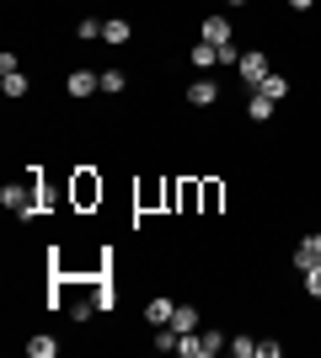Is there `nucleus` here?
I'll list each match as a JSON object with an SVG mask.
<instances>
[{
    "mask_svg": "<svg viewBox=\"0 0 321 358\" xmlns=\"http://www.w3.org/2000/svg\"><path fill=\"white\" fill-rule=\"evenodd\" d=\"M0 209L16 214V220H38L43 214V166H27L22 182H6L0 187Z\"/></svg>",
    "mask_w": 321,
    "mask_h": 358,
    "instance_id": "f257e3e1",
    "label": "nucleus"
},
{
    "mask_svg": "<svg viewBox=\"0 0 321 358\" xmlns=\"http://www.w3.org/2000/svg\"><path fill=\"white\" fill-rule=\"evenodd\" d=\"M225 331H209V327H199V331H187L183 343H177V353L183 358H214V353H225Z\"/></svg>",
    "mask_w": 321,
    "mask_h": 358,
    "instance_id": "f03ea898",
    "label": "nucleus"
},
{
    "mask_svg": "<svg viewBox=\"0 0 321 358\" xmlns=\"http://www.w3.org/2000/svg\"><path fill=\"white\" fill-rule=\"evenodd\" d=\"M236 75H241L246 86L257 91V86H262V80H268V54H262V48H246L241 59H236Z\"/></svg>",
    "mask_w": 321,
    "mask_h": 358,
    "instance_id": "7ed1b4c3",
    "label": "nucleus"
},
{
    "mask_svg": "<svg viewBox=\"0 0 321 358\" xmlns=\"http://www.w3.org/2000/svg\"><path fill=\"white\" fill-rule=\"evenodd\" d=\"M183 96H187V107H214L220 102V80H214V75H193Z\"/></svg>",
    "mask_w": 321,
    "mask_h": 358,
    "instance_id": "20e7f679",
    "label": "nucleus"
},
{
    "mask_svg": "<svg viewBox=\"0 0 321 358\" xmlns=\"http://www.w3.org/2000/svg\"><path fill=\"white\" fill-rule=\"evenodd\" d=\"M199 38H204V43H214V48H225V43H236V32H230V16H204V27H199Z\"/></svg>",
    "mask_w": 321,
    "mask_h": 358,
    "instance_id": "39448f33",
    "label": "nucleus"
},
{
    "mask_svg": "<svg viewBox=\"0 0 321 358\" xmlns=\"http://www.w3.org/2000/svg\"><path fill=\"white\" fill-rule=\"evenodd\" d=\"M64 91H70V96H97V91H102V75L97 70H70Z\"/></svg>",
    "mask_w": 321,
    "mask_h": 358,
    "instance_id": "423d86ee",
    "label": "nucleus"
},
{
    "mask_svg": "<svg viewBox=\"0 0 321 358\" xmlns=\"http://www.w3.org/2000/svg\"><path fill=\"white\" fill-rule=\"evenodd\" d=\"M273 96H268V91H252V96H246V118H252V123H268V118H273Z\"/></svg>",
    "mask_w": 321,
    "mask_h": 358,
    "instance_id": "0eeeda50",
    "label": "nucleus"
},
{
    "mask_svg": "<svg viewBox=\"0 0 321 358\" xmlns=\"http://www.w3.org/2000/svg\"><path fill=\"white\" fill-rule=\"evenodd\" d=\"M129 38H134V27H129V22H123V16H107V22H102V43L123 48V43H129Z\"/></svg>",
    "mask_w": 321,
    "mask_h": 358,
    "instance_id": "6e6552de",
    "label": "nucleus"
},
{
    "mask_svg": "<svg viewBox=\"0 0 321 358\" xmlns=\"http://www.w3.org/2000/svg\"><path fill=\"white\" fill-rule=\"evenodd\" d=\"M97 198H102V182H97L92 171H80V177H76V203H80V209H92Z\"/></svg>",
    "mask_w": 321,
    "mask_h": 358,
    "instance_id": "1a4fd4ad",
    "label": "nucleus"
},
{
    "mask_svg": "<svg viewBox=\"0 0 321 358\" xmlns=\"http://www.w3.org/2000/svg\"><path fill=\"white\" fill-rule=\"evenodd\" d=\"M187 64H193V70H214V64H220V48H214V43H193V48H187Z\"/></svg>",
    "mask_w": 321,
    "mask_h": 358,
    "instance_id": "9d476101",
    "label": "nucleus"
},
{
    "mask_svg": "<svg viewBox=\"0 0 321 358\" xmlns=\"http://www.w3.org/2000/svg\"><path fill=\"white\" fill-rule=\"evenodd\" d=\"M171 327H177V331H183V337H187V331H199V327H204V315H199V310H193V305H187V299H183V305L171 310Z\"/></svg>",
    "mask_w": 321,
    "mask_h": 358,
    "instance_id": "9b49d317",
    "label": "nucleus"
},
{
    "mask_svg": "<svg viewBox=\"0 0 321 358\" xmlns=\"http://www.w3.org/2000/svg\"><path fill=\"white\" fill-rule=\"evenodd\" d=\"M171 310H177L171 299H150V305H145V321H150V327H171Z\"/></svg>",
    "mask_w": 321,
    "mask_h": 358,
    "instance_id": "f8f14e48",
    "label": "nucleus"
},
{
    "mask_svg": "<svg viewBox=\"0 0 321 358\" xmlns=\"http://www.w3.org/2000/svg\"><path fill=\"white\" fill-rule=\"evenodd\" d=\"M0 91H6V96H11V102H22V96H27V75H22V70H11V75H0Z\"/></svg>",
    "mask_w": 321,
    "mask_h": 358,
    "instance_id": "ddd939ff",
    "label": "nucleus"
},
{
    "mask_svg": "<svg viewBox=\"0 0 321 358\" xmlns=\"http://www.w3.org/2000/svg\"><path fill=\"white\" fill-rule=\"evenodd\" d=\"M257 91H268V96H273V102H284V96H290V75H278V70H268V80H262Z\"/></svg>",
    "mask_w": 321,
    "mask_h": 358,
    "instance_id": "4468645a",
    "label": "nucleus"
},
{
    "mask_svg": "<svg viewBox=\"0 0 321 358\" xmlns=\"http://www.w3.org/2000/svg\"><path fill=\"white\" fill-rule=\"evenodd\" d=\"M316 262H321V252H316V241H300V246H294V268H300V273H306V268H316Z\"/></svg>",
    "mask_w": 321,
    "mask_h": 358,
    "instance_id": "2eb2a0df",
    "label": "nucleus"
},
{
    "mask_svg": "<svg viewBox=\"0 0 321 358\" xmlns=\"http://www.w3.org/2000/svg\"><path fill=\"white\" fill-rule=\"evenodd\" d=\"M199 198H204V214H214L220 198H225V187H220V182H199Z\"/></svg>",
    "mask_w": 321,
    "mask_h": 358,
    "instance_id": "dca6fc26",
    "label": "nucleus"
},
{
    "mask_svg": "<svg viewBox=\"0 0 321 358\" xmlns=\"http://www.w3.org/2000/svg\"><path fill=\"white\" fill-rule=\"evenodd\" d=\"M27 353H32V358H54V353H59V343H54L48 331H38V337L27 343Z\"/></svg>",
    "mask_w": 321,
    "mask_h": 358,
    "instance_id": "f3484780",
    "label": "nucleus"
},
{
    "mask_svg": "<svg viewBox=\"0 0 321 358\" xmlns=\"http://www.w3.org/2000/svg\"><path fill=\"white\" fill-rule=\"evenodd\" d=\"M118 91H129V75L123 70H102V96H118Z\"/></svg>",
    "mask_w": 321,
    "mask_h": 358,
    "instance_id": "a211bd4d",
    "label": "nucleus"
},
{
    "mask_svg": "<svg viewBox=\"0 0 321 358\" xmlns=\"http://www.w3.org/2000/svg\"><path fill=\"white\" fill-rule=\"evenodd\" d=\"M193 203H204V198H199V182H177V209H193Z\"/></svg>",
    "mask_w": 321,
    "mask_h": 358,
    "instance_id": "6ab92c4d",
    "label": "nucleus"
},
{
    "mask_svg": "<svg viewBox=\"0 0 321 358\" xmlns=\"http://www.w3.org/2000/svg\"><path fill=\"white\" fill-rule=\"evenodd\" d=\"M76 38L97 43V38H102V22H97V16H80V22H76Z\"/></svg>",
    "mask_w": 321,
    "mask_h": 358,
    "instance_id": "aec40b11",
    "label": "nucleus"
},
{
    "mask_svg": "<svg viewBox=\"0 0 321 358\" xmlns=\"http://www.w3.org/2000/svg\"><path fill=\"white\" fill-rule=\"evenodd\" d=\"M230 353H236V358H257V337H246V331H241V337H230Z\"/></svg>",
    "mask_w": 321,
    "mask_h": 358,
    "instance_id": "412c9836",
    "label": "nucleus"
},
{
    "mask_svg": "<svg viewBox=\"0 0 321 358\" xmlns=\"http://www.w3.org/2000/svg\"><path fill=\"white\" fill-rule=\"evenodd\" d=\"M306 294L321 299V262H316V268H306Z\"/></svg>",
    "mask_w": 321,
    "mask_h": 358,
    "instance_id": "4be33fe9",
    "label": "nucleus"
},
{
    "mask_svg": "<svg viewBox=\"0 0 321 358\" xmlns=\"http://www.w3.org/2000/svg\"><path fill=\"white\" fill-rule=\"evenodd\" d=\"M278 353H284V343H273V337L262 343V337H257V358H278Z\"/></svg>",
    "mask_w": 321,
    "mask_h": 358,
    "instance_id": "5701e85b",
    "label": "nucleus"
},
{
    "mask_svg": "<svg viewBox=\"0 0 321 358\" xmlns=\"http://www.w3.org/2000/svg\"><path fill=\"white\" fill-rule=\"evenodd\" d=\"M311 6H316V0H290V11H311Z\"/></svg>",
    "mask_w": 321,
    "mask_h": 358,
    "instance_id": "b1692460",
    "label": "nucleus"
},
{
    "mask_svg": "<svg viewBox=\"0 0 321 358\" xmlns=\"http://www.w3.org/2000/svg\"><path fill=\"white\" fill-rule=\"evenodd\" d=\"M311 241H316V252H321V230H316V236H311Z\"/></svg>",
    "mask_w": 321,
    "mask_h": 358,
    "instance_id": "393cba45",
    "label": "nucleus"
},
{
    "mask_svg": "<svg viewBox=\"0 0 321 358\" xmlns=\"http://www.w3.org/2000/svg\"><path fill=\"white\" fill-rule=\"evenodd\" d=\"M225 6H246V0H225Z\"/></svg>",
    "mask_w": 321,
    "mask_h": 358,
    "instance_id": "a878e982",
    "label": "nucleus"
}]
</instances>
